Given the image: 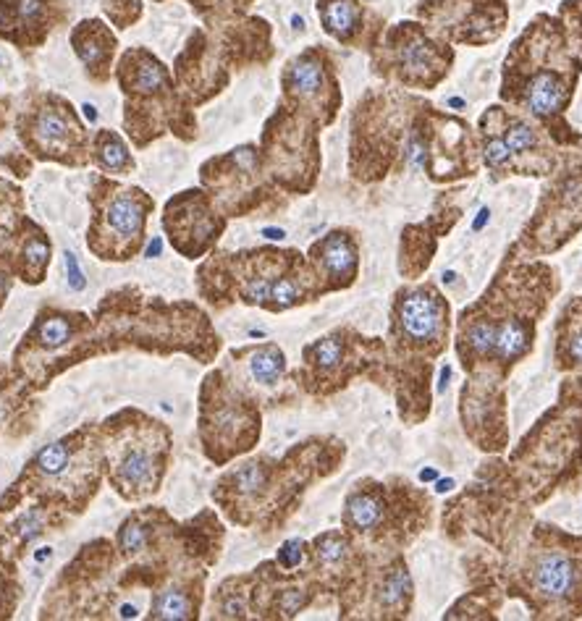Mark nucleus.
<instances>
[{"mask_svg":"<svg viewBox=\"0 0 582 621\" xmlns=\"http://www.w3.org/2000/svg\"><path fill=\"white\" fill-rule=\"evenodd\" d=\"M271 299L273 307L284 310V307H291V304H297L302 299V286H299V281L294 276L278 278L271 286Z\"/></svg>","mask_w":582,"mask_h":621,"instance_id":"c85d7f7f","label":"nucleus"},{"mask_svg":"<svg viewBox=\"0 0 582 621\" xmlns=\"http://www.w3.org/2000/svg\"><path fill=\"white\" fill-rule=\"evenodd\" d=\"M402 336L415 346H428L441 339L446 325V307L430 289L409 291L396 310Z\"/></svg>","mask_w":582,"mask_h":621,"instance_id":"9b49d317","label":"nucleus"},{"mask_svg":"<svg viewBox=\"0 0 582 621\" xmlns=\"http://www.w3.org/2000/svg\"><path fill=\"white\" fill-rule=\"evenodd\" d=\"M294 27H297V29H305V21L299 19V16H294Z\"/></svg>","mask_w":582,"mask_h":621,"instance_id":"4c0bfd02","label":"nucleus"},{"mask_svg":"<svg viewBox=\"0 0 582 621\" xmlns=\"http://www.w3.org/2000/svg\"><path fill=\"white\" fill-rule=\"evenodd\" d=\"M315 255H318L320 268L326 270V276L333 281L349 283L354 278V270H357V249H354L352 239L347 234H328V239L315 247Z\"/></svg>","mask_w":582,"mask_h":621,"instance_id":"2eb2a0df","label":"nucleus"},{"mask_svg":"<svg viewBox=\"0 0 582 621\" xmlns=\"http://www.w3.org/2000/svg\"><path fill=\"white\" fill-rule=\"evenodd\" d=\"M66 273H69V286L74 291H82L87 286L82 268L77 263V255H71V252H66Z\"/></svg>","mask_w":582,"mask_h":621,"instance_id":"2f4dec72","label":"nucleus"},{"mask_svg":"<svg viewBox=\"0 0 582 621\" xmlns=\"http://www.w3.org/2000/svg\"><path fill=\"white\" fill-rule=\"evenodd\" d=\"M373 69L386 79L412 87L433 90L454 66L451 42L433 35L423 21H399L381 32L373 48Z\"/></svg>","mask_w":582,"mask_h":621,"instance_id":"f03ea898","label":"nucleus"},{"mask_svg":"<svg viewBox=\"0 0 582 621\" xmlns=\"http://www.w3.org/2000/svg\"><path fill=\"white\" fill-rule=\"evenodd\" d=\"M383 519V501L375 493H354L347 501V522L357 532H370L381 525Z\"/></svg>","mask_w":582,"mask_h":621,"instance_id":"f3484780","label":"nucleus"},{"mask_svg":"<svg viewBox=\"0 0 582 621\" xmlns=\"http://www.w3.org/2000/svg\"><path fill=\"white\" fill-rule=\"evenodd\" d=\"M50 260V244L42 239V234L29 236V242L24 244V263H27L29 270V281H40L42 270L48 268Z\"/></svg>","mask_w":582,"mask_h":621,"instance_id":"b1692460","label":"nucleus"},{"mask_svg":"<svg viewBox=\"0 0 582 621\" xmlns=\"http://www.w3.org/2000/svg\"><path fill=\"white\" fill-rule=\"evenodd\" d=\"M263 234L268 236V239H281V236H284V231H281V228H265Z\"/></svg>","mask_w":582,"mask_h":621,"instance_id":"72a5a7b5","label":"nucleus"},{"mask_svg":"<svg viewBox=\"0 0 582 621\" xmlns=\"http://www.w3.org/2000/svg\"><path fill=\"white\" fill-rule=\"evenodd\" d=\"M45 559H50V548H42V551L37 553V561H45Z\"/></svg>","mask_w":582,"mask_h":621,"instance_id":"e433bc0d","label":"nucleus"},{"mask_svg":"<svg viewBox=\"0 0 582 621\" xmlns=\"http://www.w3.org/2000/svg\"><path fill=\"white\" fill-rule=\"evenodd\" d=\"M480 126H488L504 137L506 147L512 150V173L548 176L559 166L554 137L517 111H506L504 105H491L480 118Z\"/></svg>","mask_w":582,"mask_h":621,"instance_id":"6e6552de","label":"nucleus"},{"mask_svg":"<svg viewBox=\"0 0 582 621\" xmlns=\"http://www.w3.org/2000/svg\"><path fill=\"white\" fill-rule=\"evenodd\" d=\"M556 16L564 21L567 27V35L572 40V45L577 48V53L582 56V0H564Z\"/></svg>","mask_w":582,"mask_h":621,"instance_id":"a878e982","label":"nucleus"},{"mask_svg":"<svg viewBox=\"0 0 582 621\" xmlns=\"http://www.w3.org/2000/svg\"><path fill=\"white\" fill-rule=\"evenodd\" d=\"M69 459H71L69 443L58 441V443H50V446H45V449L37 454L35 467L42 472V475H61V472L66 470Z\"/></svg>","mask_w":582,"mask_h":621,"instance_id":"4be33fe9","label":"nucleus"},{"mask_svg":"<svg viewBox=\"0 0 582 621\" xmlns=\"http://www.w3.org/2000/svg\"><path fill=\"white\" fill-rule=\"evenodd\" d=\"M153 616L155 619H189V616H194L192 601L181 590H166V593L158 595V601L153 606Z\"/></svg>","mask_w":582,"mask_h":621,"instance_id":"aec40b11","label":"nucleus"},{"mask_svg":"<svg viewBox=\"0 0 582 621\" xmlns=\"http://www.w3.org/2000/svg\"><path fill=\"white\" fill-rule=\"evenodd\" d=\"M409 598V577L404 569L388 574L386 585H383L381 601L386 608H399Z\"/></svg>","mask_w":582,"mask_h":621,"instance_id":"bb28decb","label":"nucleus"},{"mask_svg":"<svg viewBox=\"0 0 582 621\" xmlns=\"http://www.w3.org/2000/svg\"><path fill=\"white\" fill-rule=\"evenodd\" d=\"M281 87L286 108L312 118L318 126L333 124L341 108V90L326 50L312 45L291 58L281 74Z\"/></svg>","mask_w":582,"mask_h":621,"instance_id":"0eeeda50","label":"nucleus"},{"mask_svg":"<svg viewBox=\"0 0 582 621\" xmlns=\"http://www.w3.org/2000/svg\"><path fill=\"white\" fill-rule=\"evenodd\" d=\"M307 359H310L315 367H320V370H333V367H339L341 359H344V344L339 341V336H326V339L315 341V344L307 349Z\"/></svg>","mask_w":582,"mask_h":621,"instance_id":"412c9836","label":"nucleus"},{"mask_svg":"<svg viewBox=\"0 0 582 621\" xmlns=\"http://www.w3.org/2000/svg\"><path fill=\"white\" fill-rule=\"evenodd\" d=\"M155 3H166V0H155ZM103 11L116 27L126 29L142 16V0H105Z\"/></svg>","mask_w":582,"mask_h":621,"instance_id":"393cba45","label":"nucleus"},{"mask_svg":"<svg viewBox=\"0 0 582 621\" xmlns=\"http://www.w3.org/2000/svg\"><path fill=\"white\" fill-rule=\"evenodd\" d=\"M92 160H95L100 171L113 173V176H126V173L134 171V158L126 142L118 137L111 129H100L95 132L90 142Z\"/></svg>","mask_w":582,"mask_h":621,"instance_id":"dca6fc26","label":"nucleus"},{"mask_svg":"<svg viewBox=\"0 0 582 621\" xmlns=\"http://www.w3.org/2000/svg\"><path fill=\"white\" fill-rule=\"evenodd\" d=\"M118 84L126 95V129L134 137L137 147L150 142V113H158L160 129L166 132L181 118H192L181 105L174 90L171 71L145 48L126 50L118 63ZM194 121V118H192Z\"/></svg>","mask_w":582,"mask_h":621,"instance_id":"7ed1b4c3","label":"nucleus"},{"mask_svg":"<svg viewBox=\"0 0 582 621\" xmlns=\"http://www.w3.org/2000/svg\"><path fill=\"white\" fill-rule=\"evenodd\" d=\"M37 339H40L42 346H48V349L63 346L71 339L69 318H63V315H50V318H45L40 323V328H37Z\"/></svg>","mask_w":582,"mask_h":621,"instance_id":"5701e85b","label":"nucleus"},{"mask_svg":"<svg viewBox=\"0 0 582 621\" xmlns=\"http://www.w3.org/2000/svg\"><path fill=\"white\" fill-rule=\"evenodd\" d=\"M66 19L61 0H0V37L37 48Z\"/></svg>","mask_w":582,"mask_h":621,"instance_id":"1a4fd4ad","label":"nucleus"},{"mask_svg":"<svg viewBox=\"0 0 582 621\" xmlns=\"http://www.w3.org/2000/svg\"><path fill=\"white\" fill-rule=\"evenodd\" d=\"M84 116H87V121H97V108L95 105H84Z\"/></svg>","mask_w":582,"mask_h":621,"instance_id":"473e14b6","label":"nucleus"},{"mask_svg":"<svg viewBox=\"0 0 582 621\" xmlns=\"http://www.w3.org/2000/svg\"><path fill=\"white\" fill-rule=\"evenodd\" d=\"M580 74L582 56L564 21L556 14H538L509 48L501 69V100L535 118L556 145H582V134L564 118Z\"/></svg>","mask_w":582,"mask_h":621,"instance_id":"f257e3e1","label":"nucleus"},{"mask_svg":"<svg viewBox=\"0 0 582 621\" xmlns=\"http://www.w3.org/2000/svg\"><path fill=\"white\" fill-rule=\"evenodd\" d=\"M71 45L79 61L84 63L92 82H108L113 71L118 40L103 19H82L71 29Z\"/></svg>","mask_w":582,"mask_h":621,"instance_id":"f8f14e48","label":"nucleus"},{"mask_svg":"<svg viewBox=\"0 0 582 621\" xmlns=\"http://www.w3.org/2000/svg\"><path fill=\"white\" fill-rule=\"evenodd\" d=\"M284 352L278 346H260L250 359V373L260 386H276L284 375Z\"/></svg>","mask_w":582,"mask_h":621,"instance_id":"6ab92c4d","label":"nucleus"},{"mask_svg":"<svg viewBox=\"0 0 582 621\" xmlns=\"http://www.w3.org/2000/svg\"><path fill=\"white\" fill-rule=\"evenodd\" d=\"M433 477H436V472H423V480H433Z\"/></svg>","mask_w":582,"mask_h":621,"instance_id":"58836bf2","label":"nucleus"},{"mask_svg":"<svg viewBox=\"0 0 582 621\" xmlns=\"http://www.w3.org/2000/svg\"><path fill=\"white\" fill-rule=\"evenodd\" d=\"M118 543H121V551L124 553H139L147 543L145 527L139 525V522H126L121 535H118Z\"/></svg>","mask_w":582,"mask_h":621,"instance_id":"c756f323","label":"nucleus"},{"mask_svg":"<svg viewBox=\"0 0 582 621\" xmlns=\"http://www.w3.org/2000/svg\"><path fill=\"white\" fill-rule=\"evenodd\" d=\"M365 3H368V0H365Z\"/></svg>","mask_w":582,"mask_h":621,"instance_id":"ea45409f","label":"nucleus"},{"mask_svg":"<svg viewBox=\"0 0 582 621\" xmlns=\"http://www.w3.org/2000/svg\"><path fill=\"white\" fill-rule=\"evenodd\" d=\"M320 27L328 37L349 48H373L383 27L370 24V11L365 0H315Z\"/></svg>","mask_w":582,"mask_h":621,"instance_id":"9d476101","label":"nucleus"},{"mask_svg":"<svg viewBox=\"0 0 582 621\" xmlns=\"http://www.w3.org/2000/svg\"><path fill=\"white\" fill-rule=\"evenodd\" d=\"M415 19L451 45L485 48L504 35L509 0H420Z\"/></svg>","mask_w":582,"mask_h":621,"instance_id":"20e7f679","label":"nucleus"},{"mask_svg":"<svg viewBox=\"0 0 582 621\" xmlns=\"http://www.w3.org/2000/svg\"><path fill=\"white\" fill-rule=\"evenodd\" d=\"M187 3L202 21H208V27H213L223 21L242 19L255 0H187Z\"/></svg>","mask_w":582,"mask_h":621,"instance_id":"a211bd4d","label":"nucleus"},{"mask_svg":"<svg viewBox=\"0 0 582 621\" xmlns=\"http://www.w3.org/2000/svg\"><path fill=\"white\" fill-rule=\"evenodd\" d=\"M105 189L103 202V223L108 234H116L118 239H132L139 242L142 226H145V215L150 210L147 194L137 187H118L111 181L100 179Z\"/></svg>","mask_w":582,"mask_h":621,"instance_id":"ddd939ff","label":"nucleus"},{"mask_svg":"<svg viewBox=\"0 0 582 621\" xmlns=\"http://www.w3.org/2000/svg\"><path fill=\"white\" fill-rule=\"evenodd\" d=\"M315 553H318V561L326 566H336L344 556H347V540L341 538L339 532H328L323 538H318L315 543Z\"/></svg>","mask_w":582,"mask_h":621,"instance_id":"cd10ccee","label":"nucleus"},{"mask_svg":"<svg viewBox=\"0 0 582 621\" xmlns=\"http://www.w3.org/2000/svg\"><path fill=\"white\" fill-rule=\"evenodd\" d=\"M21 139L37 158L58 160L66 166H82L90 152V134L71 103L61 95H42L40 103L24 116Z\"/></svg>","mask_w":582,"mask_h":621,"instance_id":"423d86ee","label":"nucleus"},{"mask_svg":"<svg viewBox=\"0 0 582 621\" xmlns=\"http://www.w3.org/2000/svg\"><path fill=\"white\" fill-rule=\"evenodd\" d=\"M299 561H302V543L299 540L284 543V548L278 551V564L284 569H294V566H299Z\"/></svg>","mask_w":582,"mask_h":621,"instance_id":"7c9ffc66","label":"nucleus"},{"mask_svg":"<svg viewBox=\"0 0 582 621\" xmlns=\"http://www.w3.org/2000/svg\"><path fill=\"white\" fill-rule=\"evenodd\" d=\"M121 616H126V619H129V616H137V608H134V606H124V608H121Z\"/></svg>","mask_w":582,"mask_h":621,"instance_id":"f704fd0d","label":"nucleus"},{"mask_svg":"<svg viewBox=\"0 0 582 621\" xmlns=\"http://www.w3.org/2000/svg\"><path fill=\"white\" fill-rule=\"evenodd\" d=\"M580 585V566L575 556L562 551H546L533 566V590L543 601L562 603L575 595Z\"/></svg>","mask_w":582,"mask_h":621,"instance_id":"4468645a","label":"nucleus"},{"mask_svg":"<svg viewBox=\"0 0 582 621\" xmlns=\"http://www.w3.org/2000/svg\"><path fill=\"white\" fill-rule=\"evenodd\" d=\"M318 129L320 126L312 118L291 108H281L268 121L263 134V158L281 184L297 189L312 187L320 163Z\"/></svg>","mask_w":582,"mask_h":621,"instance_id":"39448f33","label":"nucleus"},{"mask_svg":"<svg viewBox=\"0 0 582 621\" xmlns=\"http://www.w3.org/2000/svg\"><path fill=\"white\" fill-rule=\"evenodd\" d=\"M153 255H160V242H158V239H155V242L150 244V257H153Z\"/></svg>","mask_w":582,"mask_h":621,"instance_id":"c9c22d12","label":"nucleus"}]
</instances>
